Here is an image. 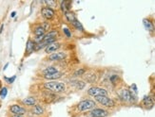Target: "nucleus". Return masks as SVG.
Instances as JSON below:
<instances>
[{
  "label": "nucleus",
  "mask_w": 155,
  "mask_h": 117,
  "mask_svg": "<svg viewBox=\"0 0 155 117\" xmlns=\"http://www.w3.org/2000/svg\"><path fill=\"white\" fill-rule=\"evenodd\" d=\"M43 88L47 91H50L54 94H62L67 90V86L64 82L59 81H47L43 83Z\"/></svg>",
  "instance_id": "nucleus-1"
},
{
  "label": "nucleus",
  "mask_w": 155,
  "mask_h": 117,
  "mask_svg": "<svg viewBox=\"0 0 155 117\" xmlns=\"http://www.w3.org/2000/svg\"><path fill=\"white\" fill-rule=\"evenodd\" d=\"M117 94L120 100L123 101L124 103H127V104H134L136 102V96L130 89L127 88L120 89L117 92Z\"/></svg>",
  "instance_id": "nucleus-2"
},
{
  "label": "nucleus",
  "mask_w": 155,
  "mask_h": 117,
  "mask_svg": "<svg viewBox=\"0 0 155 117\" xmlns=\"http://www.w3.org/2000/svg\"><path fill=\"white\" fill-rule=\"evenodd\" d=\"M96 108V102L91 99H84L79 101L75 105V109L79 112H91V109Z\"/></svg>",
  "instance_id": "nucleus-3"
},
{
  "label": "nucleus",
  "mask_w": 155,
  "mask_h": 117,
  "mask_svg": "<svg viewBox=\"0 0 155 117\" xmlns=\"http://www.w3.org/2000/svg\"><path fill=\"white\" fill-rule=\"evenodd\" d=\"M87 94L90 96H93L94 98L97 97V96H107L109 93L104 88L97 87V86H92L91 88L87 89Z\"/></svg>",
  "instance_id": "nucleus-4"
},
{
  "label": "nucleus",
  "mask_w": 155,
  "mask_h": 117,
  "mask_svg": "<svg viewBox=\"0 0 155 117\" xmlns=\"http://www.w3.org/2000/svg\"><path fill=\"white\" fill-rule=\"evenodd\" d=\"M95 102L107 108L115 107V101L109 96H97V97H95Z\"/></svg>",
  "instance_id": "nucleus-5"
},
{
  "label": "nucleus",
  "mask_w": 155,
  "mask_h": 117,
  "mask_svg": "<svg viewBox=\"0 0 155 117\" xmlns=\"http://www.w3.org/2000/svg\"><path fill=\"white\" fill-rule=\"evenodd\" d=\"M41 15L43 16V18H45L47 20V21L52 20L55 17V11H54V9H51L48 6L43 7L41 9Z\"/></svg>",
  "instance_id": "nucleus-6"
},
{
  "label": "nucleus",
  "mask_w": 155,
  "mask_h": 117,
  "mask_svg": "<svg viewBox=\"0 0 155 117\" xmlns=\"http://www.w3.org/2000/svg\"><path fill=\"white\" fill-rule=\"evenodd\" d=\"M67 57H68V54L66 52L58 51V52L50 54L48 56V60L51 61H62V60H65L67 59Z\"/></svg>",
  "instance_id": "nucleus-7"
},
{
  "label": "nucleus",
  "mask_w": 155,
  "mask_h": 117,
  "mask_svg": "<svg viewBox=\"0 0 155 117\" xmlns=\"http://www.w3.org/2000/svg\"><path fill=\"white\" fill-rule=\"evenodd\" d=\"M9 111L13 115H24L27 112V109L18 104H12L9 107Z\"/></svg>",
  "instance_id": "nucleus-8"
},
{
  "label": "nucleus",
  "mask_w": 155,
  "mask_h": 117,
  "mask_svg": "<svg viewBox=\"0 0 155 117\" xmlns=\"http://www.w3.org/2000/svg\"><path fill=\"white\" fill-rule=\"evenodd\" d=\"M89 112L91 117H107L110 115V112L107 109H100V108H94Z\"/></svg>",
  "instance_id": "nucleus-9"
},
{
  "label": "nucleus",
  "mask_w": 155,
  "mask_h": 117,
  "mask_svg": "<svg viewBox=\"0 0 155 117\" xmlns=\"http://www.w3.org/2000/svg\"><path fill=\"white\" fill-rule=\"evenodd\" d=\"M36 48V44L35 43V41L29 39L28 42L26 44V49H25V56H29L32 52L35 51Z\"/></svg>",
  "instance_id": "nucleus-10"
},
{
  "label": "nucleus",
  "mask_w": 155,
  "mask_h": 117,
  "mask_svg": "<svg viewBox=\"0 0 155 117\" xmlns=\"http://www.w3.org/2000/svg\"><path fill=\"white\" fill-rule=\"evenodd\" d=\"M61 47V44L58 43V42H55L53 44H51L50 45H48L46 48H45V52L47 54H52L54 52H57V50L59 48Z\"/></svg>",
  "instance_id": "nucleus-11"
},
{
  "label": "nucleus",
  "mask_w": 155,
  "mask_h": 117,
  "mask_svg": "<svg viewBox=\"0 0 155 117\" xmlns=\"http://www.w3.org/2000/svg\"><path fill=\"white\" fill-rule=\"evenodd\" d=\"M63 73L62 72H56V73H53V74H50V75H44V79L49 80V81H56L57 79H61L63 77Z\"/></svg>",
  "instance_id": "nucleus-12"
},
{
  "label": "nucleus",
  "mask_w": 155,
  "mask_h": 117,
  "mask_svg": "<svg viewBox=\"0 0 155 117\" xmlns=\"http://www.w3.org/2000/svg\"><path fill=\"white\" fill-rule=\"evenodd\" d=\"M142 105L147 109H151L154 106V101L151 95H146L142 100Z\"/></svg>",
  "instance_id": "nucleus-13"
},
{
  "label": "nucleus",
  "mask_w": 155,
  "mask_h": 117,
  "mask_svg": "<svg viewBox=\"0 0 155 117\" xmlns=\"http://www.w3.org/2000/svg\"><path fill=\"white\" fill-rule=\"evenodd\" d=\"M47 33V31L45 30V29L42 26V25H37L35 29H33V34H35V38H38V37H43L45 36V34Z\"/></svg>",
  "instance_id": "nucleus-14"
},
{
  "label": "nucleus",
  "mask_w": 155,
  "mask_h": 117,
  "mask_svg": "<svg viewBox=\"0 0 155 117\" xmlns=\"http://www.w3.org/2000/svg\"><path fill=\"white\" fill-rule=\"evenodd\" d=\"M22 103L25 106H29V107H33L35 105L37 104V99L35 96H28L22 100Z\"/></svg>",
  "instance_id": "nucleus-15"
},
{
  "label": "nucleus",
  "mask_w": 155,
  "mask_h": 117,
  "mask_svg": "<svg viewBox=\"0 0 155 117\" xmlns=\"http://www.w3.org/2000/svg\"><path fill=\"white\" fill-rule=\"evenodd\" d=\"M71 84L72 86L76 87L77 90L80 91V90H83V89L85 88V86H86V82L83 81V80H80V79H74V80H72V81L71 82Z\"/></svg>",
  "instance_id": "nucleus-16"
},
{
  "label": "nucleus",
  "mask_w": 155,
  "mask_h": 117,
  "mask_svg": "<svg viewBox=\"0 0 155 117\" xmlns=\"http://www.w3.org/2000/svg\"><path fill=\"white\" fill-rule=\"evenodd\" d=\"M64 15H65V18H66L67 21H68L69 23H71V24H72L73 22L75 21V20H77L75 13H74V12H72V11H71L65 12V13H64Z\"/></svg>",
  "instance_id": "nucleus-17"
},
{
  "label": "nucleus",
  "mask_w": 155,
  "mask_h": 117,
  "mask_svg": "<svg viewBox=\"0 0 155 117\" xmlns=\"http://www.w3.org/2000/svg\"><path fill=\"white\" fill-rule=\"evenodd\" d=\"M44 112H45L44 108L41 105H39V104L35 105L31 109V112L35 115H42L44 113Z\"/></svg>",
  "instance_id": "nucleus-18"
},
{
  "label": "nucleus",
  "mask_w": 155,
  "mask_h": 117,
  "mask_svg": "<svg viewBox=\"0 0 155 117\" xmlns=\"http://www.w3.org/2000/svg\"><path fill=\"white\" fill-rule=\"evenodd\" d=\"M71 8V1H61L60 3V9L65 13L67 11H70Z\"/></svg>",
  "instance_id": "nucleus-19"
},
{
  "label": "nucleus",
  "mask_w": 155,
  "mask_h": 117,
  "mask_svg": "<svg viewBox=\"0 0 155 117\" xmlns=\"http://www.w3.org/2000/svg\"><path fill=\"white\" fill-rule=\"evenodd\" d=\"M143 24H144V26L147 30L149 31H153L154 30V24L150 21L149 18H146L143 20Z\"/></svg>",
  "instance_id": "nucleus-20"
},
{
  "label": "nucleus",
  "mask_w": 155,
  "mask_h": 117,
  "mask_svg": "<svg viewBox=\"0 0 155 117\" xmlns=\"http://www.w3.org/2000/svg\"><path fill=\"white\" fill-rule=\"evenodd\" d=\"M87 72V69L86 67H81V68H78L74 71V73L72 74L73 78H78V77H84V75Z\"/></svg>",
  "instance_id": "nucleus-21"
},
{
  "label": "nucleus",
  "mask_w": 155,
  "mask_h": 117,
  "mask_svg": "<svg viewBox=\"0 0 155 117\" xmlns=\"http://www.w3.org/2000/svg\"><path fill=\"white\" fill-rule=\"evenodd\" d=\"M56 72H59V69L57 67L49 66V67L45 68V69H43L42 74H43V75H50V74H53V73H56Z\"/></svg>",
  "instance_id": "nucleus-22"
},
{
  "label": "nucleus",
  "mask_w": 155,
  "mask_h": 117,
  "mask_svg": "<svg viewBox=\"0 0 155 117\" xmlns=\"http://www.w3.org/2000/svg\"><path fill=\"white\" fill-rule=\"evenodd\" d=\"M110 83L113 85V86H115L117 85L119 82H120V77L117 75H112L110 77Z\"/></svg>",
  "instance_id": "nucleus-23"
},
{
  "label": "nucleus",
  "mask_w": 155,
  "mask_h": 117,
  "mask_svg": "<svg viewBox=\"0 0 155 117\" xmlns=\"http://www.w3.org/2000/svg\"><path fill=\"white\" fill-rule=\"evenodd\" d=\"M72 26L74 27L75 29H77V30H79V31H84V29H83V26H82V24H81L78 20H75L74 22H73L72 24Z\"/></svg>",
  "instance_id": "nucleus-24"
},
{
  "label": "nucleus",
  "mask_w": 155,
  "mask_h": 117,
  "mask_svg": "<svg viewBox=\"0 0 155 117\" xmlns=\"http://www.w3.org/2000/svg\"><path fill=\"white\" fill-rule=\"evenodd\" d=\"M7 94H8V89L6 87H2V89L0 90V96H1L2 98H5Z\"/></svg>",
  "instance_id": "nucleus-25"
},
{
  "label": "nucleus",
  "mask_w": 155,
  "mask_h": 117,
  "mask_svg": "<svg viewBox=\"0 0 155 117\" xmlns=\"http://www.w3.org/2000/svg\"><path fill=\"white\" fill-rule=\"evenodd\" d=\"M63 33L67 38H71V31L68 29V27H64L63 29Z\"/></svg>",
  "instance_id": "nucleus-26"
},
{
  "label": "nucleus",
  "mask_w": 155,
  "mask_h": 117,
  "mask_svg": "<svg viewBox=\"0 0 155 117\" xmlns=\"http://www.w3.org/2000/svg\"><path fill=\"white\" fill-rule=\"evenodd\" d=\"M15 78H16V75H13V77H12V78H10V79H8V78H5V79L9 82V83L11 84V83H12L13 81H15Z\"/></svg>",
  "instance_id": "nucleus-27"
},
{
  "label": "nucleus",
  "mask_w": 155,
  "mask_h": 117,
  "mask_svg": "<svg viewBox=\"0 0 155 117\" xmlns=\"http://www.w3.org/2000/svg\"><path fill=\"white\" fill-rule=\"evenodd\" d=\"M15 14H16V11H12L11 15H12V17H15Z\"/></svg>",
  "instance_id": "nucleus-28"
},
{
  "label": "nucleus",
  "mask_w": 155,
  "mask_h": 117,
  "mask_svg": "<svg viewBox=\"0 0 155 117\" xmlns=\"http://www.w3.org/2000/svg\"><path fill=\"white\" fill-rule=\"evenodd\" d=\"M12 117H25V116H24V115H13V114H12Z\"/></svg>",
  "instance_id": "nucleus-29"
},
{
  "label": "nucleus",
  "mask_w": 155,
  "mask_h": 117,
  "mask_svg": "<svg viewBox=\"0 0 155 117\" xmlns=\"http://www.w3.org/2000/svg\"><path fill=\"white\" fill-rule=\"evenodd\" d=\"M3 27H4V25H1V27H0V33H2V31H3Z\"/></svg>",
  "instance_id": "nucleus-30"
},
{
  "label": "nucleus",
  "mask_w": 155,
  "mask_h": 117,
  "mask_svg": "<svg viewBox=\"0 0 155 117\" xmlns=\"http://www.w3.org/2000/svg\"><path fill=\"white\" fill-rule=\"evenodd\" d=\"M8 66H9V63H7V64L3 67V70H6V69H7V67H8Z\"/></svg>",
  "instance_id": "nucleus-31"
}]
</instances>
